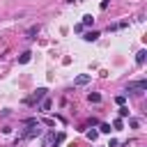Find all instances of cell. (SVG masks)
<instances>
[{
	"mask_svg": "<svg viewBox=\"0 0 147 147\" xmlns=\"http://www.w3.org/2000/svg\"><path fill=\"white\" fill-rule=\"evenodd\" d=\"M41 133H44L41 124H39V122H30V124H28V129L23 131V136H21V138H28V140H30V138H37V136H41Z\"/></svg>",
	"mask_w": 147,
	"mask_h": 147,
	"instance_id": "cell-1",
	"label": "cell"
},
{
	"mask_svg": "<svg viewBox=\"0 0 147 147\" xmlns=\"http://www.w3.org/2000/svg\"><path fill=\"white\" fill-rule=\"evenodd\" d=\"M51 106H53V103H51V99H48V96H44V99H41V103H39V110H41V113H48V110H51Z\"/></svg>",
	"mask_w": 147,
	"mask_h": 147,
	"instance_id": "cell-6",
	"label": "cell"
},
{
	"mask_svg": "<svg viewBox=\"0 0 147 147\" xmlns=\"http://www.w3.org/2000/svg\"><path fill=\"white\" fill-rule=\"evenodd\" d=\"M147 90V80H133L126 85V92H145Z\"/></svg>",
	"mask_w": 147,
	"mask_h": 147,
	"instance_id": "cell-3",
	"label": "cell"
},
{
	"mask_svg": "<svg viewBox=\"0 0 147 147\" xmlns=\"http://www.w3.org/2000/svg\"><path fill=\"white\" fill-rule=\"evenodd\" d=\"M67 2H78V0H67Z\"/></svg>",
	"mask_w": 147,
	"mask_h": 147,
	"instance_id": "cell-16",
	"label": "cell"
},
{
	"mask_svg": "<svg viewBox=\"0 0 147 147\" xmlns=\"http://www.w3.org/2000/svg\"><path fill=\"white\" fill-rule=\"evenodd\" d=\"M101 133H110V124H101Z\"/></svg>",
	"mask_w": 147,
	"mask_h": 147,
	"instance_id": "cell-15",
	"label": "cell"
},
{
	"mask_svg": "<svg viewBox=\"0 0 147 147\" xmlns=\"http://www.w3.org/2000/svg\"><path fill=\"white\" fill-rule=\"evenodd\" d=\"M145 60H147V51L142 48V51H138V53H136V64H138V67H142V64H145Z\"/></svg>",
	"mask_w": 147,
	"mask_h": 147,
	"instance_id": "cell-5",
	"label": "cell"
},
{
	"mask_svg": "<svg viewBox=\"0 0 147 147\" xmlns=\"http://www.w3.org/2000/svg\"><path fill=\"white\" fill-rule=\"evenodd\" d=\"M80 25H85V28L94 25V18H92V14H85V16H83V23H80Z\"/></svg>",
	"mask_w": 147,
	"mask_h": 147,
	"instance_id": "cell-10",
	"label": "cell"
},
{
	"mask_svg": "<svg viewBox=\"0 0 147 147\" xmlns=\"http://www.w3.org/2000/svg\"><path fill=\"white\" fill-rule=\"evenodd\" d=\"M30 57H32V53H30V51H25V53H21V55H18V62H21V64H28V62H30Z\"/></svg>",
	"mask_w": 147,
	"mask_h": 147,
	"instance_id": "cell-8",
	"label": "cell"
},
{
	"mask_svg": "<svg viewBox=\"0 0 147 147\" xmlns=\"http://www.w3.org/2000/svg\"><path fill=\"white\" fill-rule=\"evenodd\" d=\"M83 39H85V41H96V39H99V32H96V30H90Z\"/></svg>",
	"mask_w": 147,
	"mask_h": 147,
	"instance_id": "cell-7",
	"label": "cell"
},
{
	"mask_svg": "<svg viewBox=\"0 0 147 147\" xmlns=\"http://www.w3.org/2000/svg\"><path fill=\"white\" fill-rule=\"evenodd\" d=\"M46 92H48L46 87H37V92H34V94H30V96H25V99H23V103H25V106H34V103H39V101L46 96Z\"/></svg>",
	"mask_w": 147,
	"mask_h": 147,
	"instance_id": "cell-2",
	"label": "cell"
},
{
	"mask_svg": "<svg viewBox=\"0 0 147 147\" xmlns=\"http://www.w3.org/2000/svg\"><path fill=\"white\" fill-rule=\"evenodd\" d=\"M90 78H92L90 74H80V76H76V78H74V87H83V85H87Z\"/></svg>",
	"mask_w": 147,
	"mask_h": 147,
	"instance_id": "cell-4",
	"label": "cell"
},
{
	"mask_svg": "<svg viewBox=\"0 0 147 147\" xmlns=\"http://www.w3.org/2000/svg\"><path fill=\"white\" fill-rule=\"evenodd\" d=\"M39 32V25H32V28H28V32H25V37L28 39H34V34Z\"/></svg>",
	"mask_w": 147,
	"mask_h": 147,
	"instance_id": "cell-11",
	"label": "cell"
},
{
	"mask_svg": "<svg viewBox=\"0 0 147 147\" xmlns=\"http://www.w3.org/2000/svg\"><path fill=\"white\" fill-rule=\"evenodd\" d=\"M113 126H115V129H122V126H124V122H122V117H119V119H115V122H113Z\"/></svg>",
	"mask_w": 147,
	"mask_h": 147,
	"instance_id": "cell-14",
	"label": "cell"
},
{
	"mask_svg": "<svg viewBox=\"0 0 147 147\" xmlns=\"http://www.w3.org/2000/svg\"><path fill=\"white\" fill-rule=\"evenodd\" d=\"M119 117H129V108L126 106H119Z\"/></svg>",
	"mask_w": 147,
	"mask_h": 147,
	"instance_id": "cell-12",
	"label": "cell"
},
{
	"mask_svg": "<svg viewBox=\"0 0 147 147\" xmlns=\"http://www.w3.org/2000/svg\"><path fill=\"white\" fill-rule=\"evenodd\" d=\"M87 101H90V103H99V101H101V94H99V92H90V94H87Z\"/></svg>",
	"mask_w": 147,
	"mask_h": 147,
	"instance_id": "cell-9",
	"label": "cell"
},
{
	"mask_svg": "<svg viewBox=\"0 0 147 147\" xmlns=\"http://www.w3.org/2000/svg\"><path fill=\"white\" fill-rule=\"evenodd\" d=\"M115 101H117L119 106H124V101H126V96H124V94H119V96H115Z\"/></svg>",
	"mask_w": 147,
	"mask_h": 147,
	"instance_id": "cell-13",
	"label": "cell"
}]
</instances>
